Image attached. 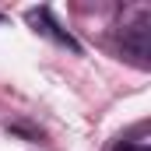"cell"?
Wrapping results in <instances>:
<instances>
[{"mask_svg":"<svg viewBox=\"0 0 151 151\" xmlns=\"http://www.w3.org/2000/svg\"><path fill=\"white\" fill-rule=\"evenodd\" d=\"M28 21L35 25V32H42V35H49V39H56L60 46H67V49H74V53L81 49V46H77L74 39L67 35V32H60V28L49 21V11H28Z\"/></svg>","mask_w":151,"mask_h":151,"instance_id":"1","label":"cell"},{"mask_svg":"<svg viewBox=\"0 0 151 151\" xmlns=\"http://www.w3.org/2000/svg\"><path fill=\"white\" fill-rule=\"evenodd\" d=\"M127 151H148V148H141V144H134V148H127Z\"/></svg>","mask_w":151,"mask_h":151,"instance_id":"2","label":"cell"}]
</instances>
